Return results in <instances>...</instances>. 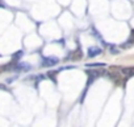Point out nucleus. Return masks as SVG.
<instances>
[{"mask_svg":"<svg viewBox=\"0 0 134 127\" xmlns=\"http://www.w3.org/2000/svg\"><path fill=\"white\" fill-rule=\"evenodd\" d=\"M57 64H58V58H55V57H47V58H43V61H42L43 66H54Z\"/></svg>","mask_w":134,"mask_h":127,"instance_id":"1","label":"nucleus"},{"mask_svg":"<svg viewBox=\"0 0 134 127\" xmlns=\"http://www.w3.org/2000/svg\"><path fill=\"white\" fill-rule=\"evenodd\" d=\"M100 53H101V49L97 48V46H92V48L88 49V56H90V57H96V56H99Z\"/></svg>","mask_w":134,"mask_h":127,"instance_id":"2","label":"nucleus"},{"mask_svg":"<svg viewBox=\"0 0 134 127\" xmlns=\"http://www.w3.org/2000/svg\"><path fill=\"white\" fill-rule=\"evenodd\" d=\"M121 72H122V74H126L127 77L134 76V68H124V69H121Z\"/></svg>","mask_w":134,"mask_h":127,"instance_id":"3","label":"nucleus"},{"mask_svg":"<svg viewBox=\"0 0 134 127\" xmlns=\"http://www.w3.org/2000/svg\"><path fill=\"white\" fill-rule=\"evenodd\" d=\"M105 64L103 62H95V64H87V68H104Z\"/></svg>","mask_w":134,"mask_h":127,"instance_id":"4","label":"nucleus"},{"mask_svg":"<svg viewBox=\"0 0 134 127\" xmlns=\"http://www.w3.org/2000/svg\"><path fill=\"white\" fill-rule=\"evenodd\" d=\"M55 74H57V72H50V73H47V76H49V78L51 77L54 81H55Z\"/></svg>","mask_w":134,"mask_h":127,"instance_id":"5","label":"nucleus"}]
</instances>
